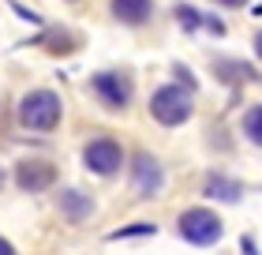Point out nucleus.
<instances>
[{
    "mask_svg": "<svg viewBox=\"0 0 262 255\" xmlns=\"http://www.w3.org/2000/svg\"><path fill=\"white\" fill-rule=\"evenodd\" d=\"M191 90L180 87V83H172V87H161V90H154V98H150V113L158 124L165 128H176V124H184L187 116H191Z\"/></svg>",
    "mask_w": 262,
    "mask_h": 255,
    "instance_id": "2",
    "label": "nucleus"
},
{
    "mask_svg": "<svg viewBox=\"0 0 262 255\" xmlns=\"http://www.w3.org/2000/svg\"><path fill=\"white\" fill-rule=\"evenodd\" d=\"M154 233H158V225H124V229H116V233H113V240H131V237H154Z\"/></svg>",
    "mask_w": 262,
    "mask_h": 255,
    "instance_id": "13",
    "label": "nucleus"
},
{
    "mask_svg": "<svg viewBox=\"0 0 262 255\" xmlns=\"http://www.w3.org/2000/svg\"><path fill=\"white\" fill-rule=\"evenodd\" d=\"M0 255H15V248H11V244H8L4 237H0Z\"/></svg>",
    "mask_w": 262,
    "mask_h": 255,
    "instance_id": "15",
    "label": "nucleus"
},
{
    "mask_svg": "<svg viewBox=\"0 0 262 255\" xmlns=\"http://www.w3.org/2000/svg\"><path fill=\"white\" fill-rule=\"evenodd\" d=\"M221 218L206 210V206H191V210H184L180 218H176V233H180L187 244H195V248H210V244H217L221 240Z\"/></svg>",
    "mask_w": 262,
    "mask_h": 255,
    "instance_id": "1",
    "label": "nucleus"
},
{
    "mask_svg": "<svg viewBox=\"0 0 262 255\" xmlns=\"http://www.w3.org/2000/svg\"><path fill=\"white\" fill-rule=\"evenodd\" d=\"M0 184H4V173H0Z\"/></svg>",
    "mask_w": 262,
    "mask_h": 255,
    "instance_id": "18",
    "label": "nucleus"
},
{
    "mask_svg": "<svg viewBox=\"0 0 262 255\" xmlns=\"http://www.w3.org/2000/svg\"><path fill=\"white\" fill-rule=\"evenodd\" d=\"M82 162H86L90 173L113 176L116 169H120V162H124V150H120L116 139H94V143H86V150H82Z\"/></svg>",
    "mask_w": 262,
    "mask_h": 255,
    "instance_id": "4",
    "label": "nucleus"
},
{
    "mask_svg": "<svg viewBox=\"0 0 262 255\" xmlns=\"http://www.w3.org/2000/svg\"><path fill=\"white\" fill-rule=\"evenodd\" d=\"M90 90L98 94V102L109 105V109H124L131 102V83L120 75V71H98V75L90 79Z\"/></svg>",
    "mask_w": 262,
    "mask_h": 255,
    "instance_id": "5",
    "label": "nucleus"
},
{
    "mask_svg": "<svg viewBox=\"0 0 262 255\" xmlns=\"http://www.w3.org/2000/svg\"><path fill=\"white\" fill-rule=\"evenodd\" d=\"M217 4H225V8H244L247 0H217Z\"/></svg>",
    "mask_w": 262,
    "mask_h": 255,
    "instance_id": "16",
    "label": "nucleus"
},
{
    "mask_svg": "<svg viewBox=\"0 0 262 255\" xmlns=\"http://www.w3.org/2000/svg\"><path fill=\"white\" fill-rule=\"evenodd\" d=\"M56 203H60V214L68 218V222H82V218L94 214V199L82 195V191H75V188H64Z\"/></svg>",
    "mask_w": 262,
    "mask_h": 255,
    "instance_id": "8",
    "label": "nucleus"
},
{
    "mask_svg": "<svg viewBox=\"0 0 262 255\" xmlns=\"http://www.w3.org/2000/svg\"><path fill=\"white\" fill-rule=\"evenodd\" d=\"M15 180H19V188L23 191H45L49 184H56V169L49 162H19L15 169Z\"/></svg>",
    "mask_w": 262,
    "mask_h": 255,
    "instance_id": "7",
    "label": "nucleus"
},
{
    "mask_svg": "<svg viewBox=\"0 0 262 255\" xmlns=\"http://www.w3.org/2000/svg\"><path fill=\"white\" fill-rule=\"evenodd\" d=\"M19 120L30 131H53L60 124V98L53 90H34L19 102Z\"/></svg>",
    "mask_w": 262,
    "mask_h": 255,
    "instance_id": "3",
    "label": "nucleus"
},
{
    "mask_svg": "<svg viewBox=\"0 0 262 255\" xmlns=\"http://www.w3.org/2000/svg\"><path fill=\"white\" fill-rule=\"evenodd\" d=\"M244 135L255 143V147H262V105H251L244 113Z\"/></svg>",
    "mask_w": 262,
    "mask_h": 255,
    "instance_id": "11",
    "label": "nucleus"
},
{
    "mask_svg": "<svg viewBox=\"0 0 262 255\" xmlns=\"http://www.w3.org/2000/svg\"><path fill=\"white\" fill-rule=\"evenodd\" d=\"M176 19H180V27H184L187 34H195L199 27H206V15H199L191 4H176Z\"/></svg>",
    "mask_w": 262,
    "mask_h": 255,
    "instance_id": "12",
    "label": "nucleus"
},
{
    "mask_svg": "<svg viewBox=\"0 0 262 255\" xmlns=\"http://www.w3.org/2000/svg\"><path fill=\"white\" fill-rule=\"evenodd\" d=\"M255 53H258V60H262V30L255 34Z\"/></svg>",
    "mask_w": 262,
    "mask_h": 255,
    "instance_id": "17",
    "label": "nucleus"
},
{
    "mask_svg": "<svg viewBox=\"0 0 262 255\" xmlns=\"http://www.w3.org/2000/svg\"><path fill=\"white\" fill-rule=\"evenodd\" d=\"M113 15L120 23L139 27V23H146L154 15V0H113Z\"/></svg>",
    "mask_w": 262,
    "mask_h": 255,
    "instance_id": "9",
    "label": "nucleus"
},
{
    "mask_svg": "<svg viewBox=\"0 0 262 255\" xmlns=\"http://www.w3.org/2000/svg\"><path fill=\"white\" fill-rule=\"evenodd\" d=\"M172 75H176V83H184L187 90H195V75H191L187 68H180V64H176V68H172Z\"/></svg>",
    "mask_w": 262,
    "mask_h": 255,
    "instance_id": "14",
    "label": "nucleus"
},
{
    "mask_svg": "<svg viewBox=\"0 0 262 255\" xmlns=\"http://www.w3.org/2000/svg\"><path fill=\"white\" fill-rule=\"evenodd\" d=\"M202 191H206L210 199H221V203H236V199L244 195V188L236 184L232 176H225V173H210L206 184H202Z\"/></svg>",
    "mask_w": 262,
    "mask_h": 255,
    "instance_id": "10",
    "label": "nucleus"
},
{
    "mask_svg": "<svg viewBox=\"0 0 262 255\" xmlns=\"http://www.w3.org/2000/svg\"><path fill=\"white\" fill-rule=\"evenodd\" d=\"M131 184H135L139 195H158L161 184H165L161 162L154 154H135V162H131Z\"/></svg>",
    "mask_w": 262,
    "mask_h": 255,
    "instance_id": "6",
    "label": "nucleus"
}]
</instances>
